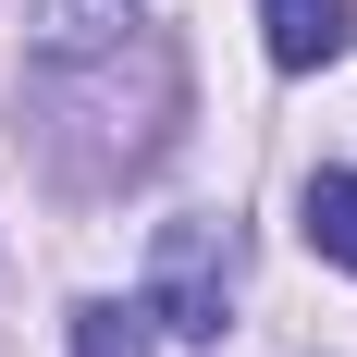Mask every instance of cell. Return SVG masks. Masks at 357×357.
Here are the masks:
<instances>
[{
    "instance_id": "1",
    "label": "cell",
    "mask_w": 357,
    "mask_h": 357,
    "mask_svg": "<svg viewBox=\"0 0 357 357\" xmlns=\"http://www.w3.org/2000/svg\"><path fill=\"white\" fill-rule=\"evenodd\" d=\"M222 308H234V222H210V210L160 222V259H148V321L185 333V345H222Z\"/></svg>"
},
{
    "instance_id": "3",
    "label": "cell",
    "mask_w": 357,
    "mask_h": 357,
    "mask_svg": "<svg viewBox=\"0 0 357 357\" xmlns=\"http://www.w3.org/2000/svg\"><path fill=\"white\" fill-rule=\"evenodd\" d=\"M296 222H308V247H321L333 271H357V173H308Z\"/></svg>"
},
{
    "instance_id": "4",
    "label": "cell",
    "mask_w": 357,
    "mask_h": 357,
    "mask_svg": "<svg viewBox=\"0 0 357 357\" xmlns=\"http://www.w3.org/2000/svg\"><path fill=\"white\" fill-rule=\"evenodd\" d=\"M74 357H148V296L123 308V296H86L74 308Z\"/></svg>"
},
{
    "instance_id": "2",
    "label": "cell",
    "mask_w": 357,
    "mask_h": 357,
    "mask_svg": "<svg viewBox=\"0 0 357 357\" xmlns=\"http://www.w3.org/2000/svg\"><path fill=\"white\" fill-rule=\"evenodd\" d=\"M259 37H271L284 74H321L333 50L357 37V0H259Z\"/></svg>"
}]
</instances>
